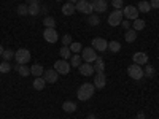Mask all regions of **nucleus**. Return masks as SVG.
I'll use <instances>...</instances> for the list:
<instances>
[{
	"label": "nucleus",
	"instance_id": "nucleus-1",
	"mask_svg": "<svg viewBox=\"0 0 159 119\" xmlns=\"http://www.w3.org/2000/svg\"><path fill=\"white\" fill-rule=\"evenodd\" d=\"M94 90H96V86L94 84L84 83V84L80 86V89H78V99L81 100V102H86V100H89L92 95H94Z\"/></svg>",
	"mask_w": 159,
	"mask_h": 119
},
{
	"label": "nucleus",
	"instance_id": "nucleus-2",
	"mask_svg": "<svg viewBox=\"0 0 159 119\" xmlns=\"http://www.w3.org/2000/svg\"><path fill=\"white\" fill-rule=\"evenodd\" d=\"M15 57H16V64L25 65V64L30 60V51L25 49V48H19V49L15 52Z\"/></svg>",
	"mask_w": 159,
	"mask_h": 119
},
{
	"label": "nucleus",
	"instance_id": "nucleus-3",
	"mask_svg": "<svg viewBox=\"0 0 159 119\" xmlns=\"http://www.w3.org/2000/svg\"><path fill=\"white\" fill-rule=\"evenodd\" d=\"M75 8L80 13H83V15H92V11H94L92 2H88V0H78V2L75 3Z\"/></svg>",
	"mask_w": 159,
	"mask_h": 119
},
{
	"label": "nucleus",
	"instance_id": "nucleus-4",
	"mask_svg": "<svg viewBox=\"0 0 159 119\" xmlns=\"http://www.w3.org/2000/svg\"><path fill=\"white\" fill-rule=\"evenodd\" d=\"M81 59L84 60V62H88V64H92V62H96V59H97V51L94 49V48H83V51H81Z\"/></svg>",
	"mask_w": 159,
	"mask_h": 119
},
{
	"label": "nucleus",
	"instance_id": "nucleus-5",
	"mask_svg": "<svg viewBox=\"0 0 159 119\" xmlns=\"http://www.w3.org/2000/svg\"><path fill=\"white\" fill-rule=\"evenodd\" d=\"M123 10H115L111 11L108 15V24L111 25V27H116V25H119L123 22Z\"/></svg>",
	"mask_w": 159,
	"mask_h": 119
},
{
	"label": "nucleus",
	"instance_id": "nucleus-6",
	"mask_svg": "<svg viewBox=\"0 0 159 119\" xmlns=\"http://www.w3.org/2000/svg\"><path fill=\"white\" fill-rule=\"evenodd\" d=\"M70 68H72V65L67 62V60H56L54 62V70L59 73V75H67L69 72H70Z\"/></svg>",
	"mask_w": 159,
	"mask_h": 119
},
{
	"label": "nucleus",
	"instance_id": "nucleus-7",
	"mask_svg": "<svg viewBox=\"0 0 159 119\" xmlns=\"http://www.w3.org/2000/svg\"><path fill=\"white\" fill-rule=\"evenodd\" d=\"M139 10H137V7H132V5H127V7H124V10H123V16L126 18V19H132V21H135V19H139Z\"/></svg>",
	"mask_w": 159,
	"mask_h": 119
},
{
	"label": "nucleus",
	"instance_id": "nucleus-8",
	"mask_svg": "<svg viewBox=\"0 0 159 119\" xmlns=\"http://www.w3.org/2000/svg\"><path fill=\"white\" fill-rule=\"evenodd\" d=\"M127 73H129V76H130L132 79H142V78H143V70H142L140 65H137V64L129 65Z\"/></svg>",
	"mask_w": 159,
	"mask_h": 119
},
{
	"label": "nucleus",
	"instance_id": "nucleus-9",
	"mask_svg": "<svg viewBox=\"0 0 159 119\" xmlns=\"http://www.w3.org/2000/svg\"><path fill=\"white\" fill-rule=\"evenodd\" d=\"M92 48H94L96 51H99V52H103L105 49H108V42L105 38L97 37V38L92 40Z\"/></svg>",
	"mask_w": 159,
	"mask_h": 119
},
{
	"label": "nucleus",
	"instance_id": "nucleus-10",
	"mask_svg": "<svg viewBox=\"0 0 159 119\" xmlns=\"http://www.w3.org/2000/svg\"><path fill=\"white\" fill-rule=\"evenodd\" d=\"M43 38L46 40L48 43H56L59 40V35H57L56 29H45L43 30Z\"/></svg>",
	"mask_w": 159,
	"mask_h": 119
},
{
	"label": "nucleus",
	"instance_id": "nucleus-11",
	"mask_svg": "<svg viewBox=\"0 0 159 119\" xmlns=\"http://www.w3.org/2000/svg\"><path fill=\"white\" fill-rule=\"evenodd\" d=\"M132 60H134V64H137V65H147L148 64V54L147 52H142V51H139V52H135L134 56H132Z\"/></svg>",
	"mask_w": 159,
	"mask_h": 119
},
{
	"label": "nucleus",
	"instance_id": "nucleus-12",
	"mask_svg": "<svg viewBox=\"0 0 159 119\" xmlns=\"http://www.w3.org/2000/svg\"><path fill=\"white\" fill-rule=\"evenodd\" d=\"M94 86L97 89H103L105 86H107V76H105V73H96V76H94Z\"/></svg>",
	"mask_w": 159,
	"mask_h": 119
},
{
	"label": "nucleus",
	"instance_id": "nucleus-13",
	"mask_svg": "<svg viewBox=\"0 0 159 119\" xmlns=\"http://www.w3.org/2000/svg\"><path fill=\"white\" fill-rule=\"evenodd\" d=\"M92 8L96 13H105L107 11V0H92Z\"/></svg>",
	"mask_w": 159,
	"mask_h": 119
},
{
	"label": "nucleus",
	"instance_id": "nucleus-14",
	"mask_svg": "<svg viewBox=\"0 0 159 119\" xmlns=\"http://www.w3.org/2000/svg\"><path fill=\"white\" fill-rule=\"evenodd\" d=\"M43 78H45L46 83H56L57 78H59V73H57L56 70H52V68H51V70H45Z\"/></svg>",
	"mask_w": 159,
	"mask_h": 119
},
{
	"label": "nucleus",
	"instance_id": "nucleus-15",
	"mask_svg": "<svg viewBox=\"0 0 159 119\" xmlns=\"http://www.w3.org/2000/svg\"><path fill=\"white\" fill-rule=\"evenodd\" d=\"M78 68H80V73H81L83 76H91L92 73H94V65H92V64H88V62L81 64Z\"/></svg>",
	"mask_w": 159,
	"mask_h": 119
},
{
	"label": "nucleus",
	"instance_id": "nucleus-16",
	"mask_svg": "<svg viewBox=\"0 0 159 119\" xmlns=\"http://www.w3.org/2000/svg\"><path fill=\"white\" fill-rule=\"evenodd\" d=\"M43 73H45V70H43V67L40 64H34L32 67H30V75H34L35 78L43 76Z\"/></svg>",
	"mask_w": 159,
	"mask_h": 119
},
{
	"label": "nucleus",
	"instance_id": "nucleus-17",
	"mask_svg": "<svg viewBox=\"0 0 159 119\" xmlns=\"http://www.w3.org/2000/svg\"><path fill=\"white\" fill-rule=\"evenodd\" d=\"M75 11H76V8H75V5L70 3V2H67V3L62 7V15H65V16H72Z\"/></svg>",
	"mask_w": 159,
	"mask_h": 119
},
{
	"label": "nucleus",
	"instance_id": "nucleus-18",
	"mask_svg": "<svg viewBox=\"0 0 159 119\" xmlns=\"http://www.w3.org/2000/svg\"><path fill=\"white\" fill-rule=\"evenodd\" d=\"M103 70H105V62H103L102 57L97 56V59H96V62H94V72H96V73H103Z\"/></svg>",
	"mask_w": 159,
	"mask_h": 119
},
{
	"label": "nucleus",
	"instance_id": "nucleus-19",
	"mask_svg": "<svg viewBox=\"0 0 159 119\" xmlns=\"http://www.w3.org/2000/svg\"><path fill=\"white\" fill-rule=\"evenodd\" d=\"M45 84H46V81H45V78L43 76H38V78H35L34 79V89H37V90H43L45 89Z\"/></svg>",
	"mask_w": 159,
	"mask_h": 119
},
{
	"label": "nucleus",
	"instance_id": "nucleus-20",
	"mask_svg": "<svg viewBox=\"0 0 159 119\" xmlns=\"http://www.w3.org/2000/svg\"><path fill=\"white\" fill-rule=\"evenodd\" d=\"M15 70H16L21 76H29V75H30V68L27 67V65H19V64H16V65H15Z\"/></svg>",
	"mask_w": 159,
	"mask_h": 119
},
{
	"label": "nucleus",
	"instance_id": "nucleus-21",
	"mask_svg": "<svg viewBox=\"0 0 159 119\" xmlns=\"http://www.w3.org/2000/svg\"><path fill=\"white\" fill-rule=\"evenodd\" d=\"M62 110L67 111V113H75V111H76V103H75V102H69V100L64 102Z\"/></svg>",
	"mask_w": 159,
	"mask_h": 119
},
{
	"label": "nucleus",
	"instance_id": "nucleus-22",
	"mask_svg": "<svg viewBox=\"0 0 159 119\" xmlns=\"http://www.w3.org/2000/svg\"><path fill=\"white\" fill-rule=\"evenodd\" d=\"M124 38H126V42H127V43L135 42V40H137V30H134V29H129V30L126 32Z\"/></svg>",
	"mask_w": 159,
	"mask_h": 119
},
{
	"label": "nucleus",
	"instance_id": "nucleus-23",
	"mask_svg": "<svg viewBox=\"0 0 159 119\" xmlns=\"http://www.w3.org/2000/svg\"><path fill=\"white\" fill-rule=\"evenodd\" d=\"M42 13V7H40V3H32L29 5V15L30 16H37Z\"/></svg>",
	"mask_w": 159,
	"mask_h": 119
},
{
	"label": "nucleus",
	"instance_id": "nucleus-24",
	"mask_svg": "<svg viewBox=\"0 0 159 119\" xmlns=\"http://www.w3.org/2000/svg\"><path fill=\"white\" fill-rule=\"evenodd\" d=\"M59 54H61V57H62L64 60H69V59L72 57V51H70L69 46H64V48H61Z\"/></svg>",
	"mask_w": 159,
	"mask_h": 119
},
{
	"label": "nucleus",
	"instance_id": "nucleus-25",
	"mask_svg": "<svg viewBox=\"0 0 159 119\" xmlns=\"http://www.w3.org/2000/svg\"><path fill=\"white\" fill-rule=\"evenodd\" d=\"M145 25H147V22H145L143 19H135L134 22H132V29H134V30H143L145 29Z\"/></svg>",
	"mask_w": 159,
	"mask_h": 119
},
{
	"label": "nucleus",
	"instance_id": "nucleus-26",
	"mask_svg": "<svg viewBox=\"0 0 159 119\" xmlns=\"http://www.w3.org/2000/svg\"><path fill=\"white\" fill-rule=\"evenodd\" d=\"M137 10H139L140 13H150L151 5H150V2H145V0H142V2L139 3V7H137Z\"/></svg>",
	"mask_w": 159,
	"mask_h": 119
},
{
	"label": "nucleus",
	"instance_id": "nucleus-27",
	"mask_svg": "<svg viewBox=\"0 0 159 119\" xmlns=\"http://www.w3.org/2000/svg\"><path fill=\"white\" fill-rule=\"evenodd\" d=\"M43 24H45L46 29H54V27H56V19L51 18V16H46V18L43 19Z\"/></svg>",
	"mask_w": 159,
	"mask_h": 119
},
{
	"label": "nucleus",
	"instance_id": "nucleus-28",
	"mask_svg": "<svg viewBox=\"0 0 159 119\" xmlns=\"http://www.w3.org/2000/svg\"><path fill=\"white\" fill-rule=\"evenodd\" d=\"M108 49H110L111 52H119V51H121V43L116 42V40H113V42L108 43Z\"/></svg>",
	"mask_w": 159,
	"mask_h": 119
},
{
	"label": "nucleus",
	"instance_id": "nucleus-29",
	"mask_svg": "<svg viewBox=\"0 0 159 119\" xmlns=\"http://www.w3.org/2000/svg\"><path fill=\"white\" fill-rule=\"evenodd\" d=\"M16 13H18L19 16H25V15H29V5H25V3L19 5V7L16 8Z\"/></svg>",
	"mask_w": 159,
	"mask_h": 119
},
{
	"label": "nucleus",
	"instance_id": "nucleus-30",
	"mask_svg": "<svg viewBox=\"0 0 159 119\" xmlns=\"http://www.w3.org/2000/svg\"><path fill=\"white\" fill-rule=\"evenodd\" d=\"M143 76H147V78H153L154 76V67L153 65L147 64V67H145V70H143Z\"/></svg>",
	"mask_w": 159,
	"mask_h": 119
},
{
	"label": "nucleus",
	"instance_id": "nucleus-31",
	"mask_svg": "<svg viewBox=\"0 0 159 119\" xmlns=\"http://www.w3.org/2000/svg\"><path fill=\"white\" fill-rule=\"evenodd\" d=\"M88 22L92 25V27H96V25H99V24H100V18H99L97 15H89V19H88Z\"/></svg>",
	"mask_w": 159,
	"mask_h": 119
},
{
	"label": "nucleus",
	"instance_id": "nucleus-32",
	"mask_svg": "<svg viewBox=\"0 0 159 119\" xmlns=\"http://www.w3.org/2000/svg\"><path fill=\"white\" fill-rule=\"evenodd\" d=\"M69 48H70L72 52H75V54H78L80 51H83V45H81V43H76V42H73Z\"/></svg>",
	"mask_w": 159,
	"mask_h": 119
},
{
	"label": "nucleus",
	"instance_id": "nucleus-33",
	"mask_svg": "<svg viewBox=\"0 0 159 119\" xmlns=\"http://www.w3.org/2000/svg\"><path fill=\"white\" fill-rule=\"evenodd\" d=\"M2 56H3V60L8 62V60H11L13 57H15V51H13V49H5Z\"/></svg>",
	"mask_w": 159,
	"mask_h": 119
},
{
	"label": "nucleus",
	"instance_id": "nucleus-34",
	"mask_svg": "<svg viewBox=\"0 0 159 119\" xmlns=\"http://www.w3.org/2000/svg\"><path fill=\"white\" fill-rule=\"evenodd\" d=\"M10 70H11V65H10V62L3 60L2 64H0V73H8Z\"/></svg>",
	"mask_w": 159,
	"mask_h": 119
},
{
	"label": "nucleus",
	"instance_id": "nucleus-35",
	"mask_svg": "<svg viewBox=\"0 0 159 119\" xmlns=\"http://www.w3.org/2000/svg\"><path fill=\"white\" fill-rule=\"evenodd\" d=\"M80 60H81V59H80V56L78 54H73L70 57V65H72V67H80Z\"/></svg>",
	"mask_w": 159,
	"mask_h": 119
},
{
	"label": "nucleus",
	"instance_id": "nucleus-36",
	"mask_svg": "<svg viewBox=\"0 0 159 119\" xmlns=\"http://www.w3.org/2000/svg\"><path fill=\"white\" fill-rule=\"evenodd\" d=\"M62 43H64V46H70V45L73 43V40H72V35L65 33V35L62 37Z\"/></svg>",
	"mask_w": 159,
	"mask_h": 119
},
{
	"label": "nucleus",
	"instance_id": "nucleus-37",
	"mask_svg": "<svg viewBox=\"0 0 159 119\" xmlns=\"http://www.w3.org/2000/svg\"><path fill=\"white\" fill-rule=\"evenodd\" d=\"M111 3L116 10H121L123 8V0H111Z\"/></svg>",
	"mask_w": 159,
	"mask_h": 119
},
{
	"label": "nucleus",
	"instance_id": "nucleus-38",
	"mask_svg": "<svg viewBox=\"0 0 159 119\" xmlns=\"http://www.w3.org/2000/svg\"><path fill=\"white\" fill-rule=\"evenodd\" d=\"M150 5H151V8H156V10H159V0H151V2H150Z\"/></svg>",
	"mask_w": 159,
	"mask_h": 119
},
{
	"label": "nucleus",
	"instance_id": "nucleus-39",
	"mask_svg": "<svg viewBox=\"0 0 159 119\" xmlns=\"http://www.w3.org/2000/svg\"><path fill=\"white\" fill-rule=\"evenodd\" d=\"M121 25H123L124 29H127V30H129V27H130V21H129V19H126V21H123V22H121Z\"/></svg>",
	"mask_w": 159,
	"mask_h": 119
},
{
	"label": "nucleus",
	"instance_id": "nucleus-40",
	"mask_svg": "<svg viewBox=\"0 0 159 119\" xmlns=\"http://www.w3.org/2000/svg\"><path fill=\"white\" fill-rule=\"evenodd\" d=\"M137 119H147V116H145L143 113H139V114H137Z\"/></svg>",
	"mask_w": 159,
	"mask_h": 119
},
{
	"label": "nucleus",
	"instance_id": "nucleus-41",
	"mask_svg": "<svg viewBox=\"0 0 159 119\" xmlns=\"http://www.w3.org/2000/svg\"><path fill=\"white\" fill-rule=\"evenodd\" d=\"M27 3L32 5V3H40V0H27Z\"/></svg>",
	"mask_w": 159,
	"mask_h": 119
},
{
	"label": "nucleus",
	"instance_id": "nucleus-42",
	"mask_svg": "<svg viewBox=\"0 0 159 119\" xmlns=\"http://www.w3.org/2000/svg\"><path fill=\"white\" fill-rule=\"evenodd\" d=\"M48 11H49L48 7H43V8H42V13H45V15H48Z\"/></svg>",
	"mask_w": 159,
	"mask_h": 119
},
{
	"label": "nucleus",
	"instance_id": "nucleus-43",
	"mask_svg": "<svg viewBox=\"0 0 159 119\" xmlns=\"http://www.w3.org/2000/svg\"><path fill=\"white\" fill-rule=\"evenodd\" d=\"M3 51H5V49H3V46H2V45H0V56H2V54H3Z\"/></svg>",
	"mask_w": 159,
	"mask_h": 119
},
{
	"label": "nucleus",
	"instance_id": "nucleus-44",
	"mask_svg": "<svg viewBox=\"0 0 159 119\" xmlns=\"http://www.w3.org/2000/svg\"><path fill=\"white\" fill-rule=\"evenodd\" d=\"M88 119H96V116H94V114H89V116H88Z\"/></svg>",
	"mask_w": 159,
	"mask_h": 119
},
{
	"label": "nucleus",
	"instance_id": "nucleus-45",
	"mask_svg": "<svg viewBox=\"0 0 159 119\" xmlns=\"http://www.w3.org/2000/svg\"><path fill=\"white\" fill-rule=\"evenodd\" d=\"M67 2H70V3H73V5H75V3L78 2V0H67Z\"/></svg>",
	"mask_w": 159,
	"mask_h": 119
},
{
	"label": "nucleus",
	"instance_id": "nucleus-46",
	"mask_svg": "<svg viewBox=\"0 0 159 119\" xmlns=\"http://www.w3.org/2000/svg\"><path fill=\"white\" fill-rule=\"evenodd\" d=\"M56 2H61V0H56Z\"/></svg>",
	"mask_w": 159,
	"mask_h": 119
},
{
	"label": "nucleus",
	"instance_id": "nucleus-47",
	"mask_svg": "<svg viewBox=\"0 0 159 119\" xmlns=\"http://www.w3.org/2000/svg\"><path fill=\"white\" fill-rule=\"evenodd\" d=\"M88 2H91V0H88Z\"/></svg>",
	"mask_w": 159,
	"mask_h": 119
}]
</instances>
